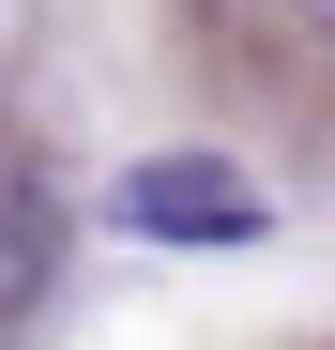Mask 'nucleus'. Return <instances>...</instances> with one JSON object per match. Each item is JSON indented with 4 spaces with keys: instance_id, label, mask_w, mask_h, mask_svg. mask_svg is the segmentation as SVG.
<instances>
[{
    "instance_id": "nucleus-3",
    "label": "nucleus",
    "mask_w": 335,
    "mask_h": 350,
    "mask_svg": "<svg viewBox=\"0 0 335 350\" xmlns=\"http://www.w3.org/2000/svg\"><path fill=\"white\" fill-rule=\"evenodd\" d=\"M305 31H320V46H335V0H305Z\"/></svg>"
},
{
    "instance_id": "nucleus-2",
    "label": "nucleus",
    "mask_w": 335,
    "mask_h": 350,
    "mask_svg": "<svg viewBox=\"0 0 335 350\" xmlns=\"http://www.w3.org/2000/svg\"><path fill=\"white\" fill-rule=\"evenodd\" d=\"M46 289H62V213H46L31 167H0V335H16Z\"/></svg>"
},
{
    "instance_id": "nucleus-1",
    "label": "nucleus",
    "mask_w": 335,
    "mask_h": 350,
    "mask_svg": "<svg viewBox=\"0 0 335 350\" xmlns=\"http://www.w3.org/2000/svg\"><path fill=\"white\" fill-rule=\"evenodd\" d=\"M122 228H152V244H244L259 183L213 167V152H152V167H122Z\"/></svg>"
}]
</instances>
